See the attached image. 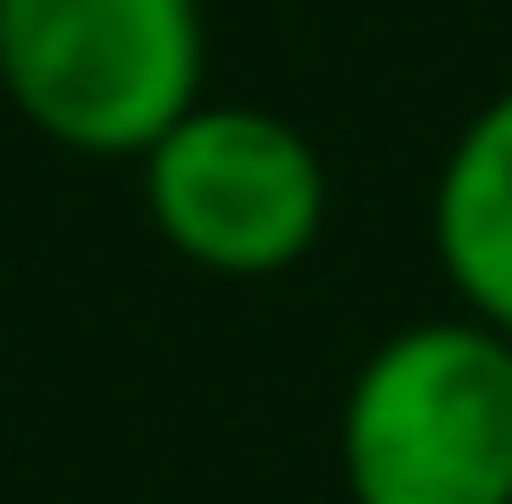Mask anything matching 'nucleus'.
Wrapping results in <instances>:
<instances>
[{"label":"nucleus","mask_w":512,"mask_h":504,"mask_svg":"<svg viewBox=\"0 0 512 504\" xmlns=\"http://www.w3.org/2000/svg\"><path fill=\"white\" fill-rule=\"evenodd\" d=\"M353 504H512V336L437 311L378 336L336 412Z\"/></svg>","instance_id":"obj_1"},{"label":"nucleus","mask_w":512,"mask_h":504,"mask_svg":"<svg viewBox=\"0 0 512 504\" xmlns=\"http://www.w3.org/2000/svg\"><path fill=\"white\" fill-rule=\"evenodd\" d=\"M202 0H0V93L42 143L143 160L202 101Z\"/></svg>","instance_id":"obj_2"},{"label":"nucleus","mask_w":512,"mask_h":504,"mask_svg":"<svg viewBox=\"0 0 512 504\" xmlns=\"http://www.w3.org/2000/svg\"><path fill=\"white\" fill-rule=\"evenodd\" d=\"M143 210L160 244L210 278H277L328 227V168L311 135L261 101H194L143 143Z\"/></svg>","instance_id":"obj_3"},{"label":"nucleus","mask_w":512,"mask_h":504,"mask_svg":"<svg viewBox=\"0 0 512 504\" xmlns=\"http://www.w3.org/2000/svg\"><path fill=\"white\" fill-rule=\"evenodd\" d=\"M429 244L454 303L512 336V84L487 93L445 143L429 185Z\"/></svg>","instance_id":"obj_4"}]
</instances>
